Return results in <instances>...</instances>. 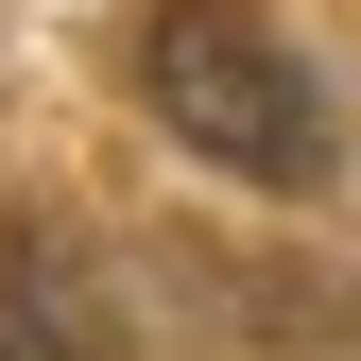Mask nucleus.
<instances>
[{"label": "nucleus", "instance_id": "nucleus-1", "mask_svg": "<svg viewBox=\"0 0 361 361\" xmlns=\"http://www.w3.org/2000/svg\"><path fill=\"white\" fill-rule=\"evenodd\" d=\"M121 69H138V104L207 172H241V190H276V207L327 190V86H310V52L276 35V0H138V18H121Z\"/></svg>", "mask_w": 361, "mask_h": 361}, {"label": "nucleus", "instance_id": "nucleus-2", "mask_svg": "<svg viewBox=\"0 0 361 361\" xmlns=\"http://www.w3.org/2000/svg\"><path fill=\"white\" fill-rule=\"evenodd\" d=\"M0 361H138L104 258H86L69 224H0Z\"/></svg>", "mask_w": 361, "mask_h": 361}]
</instances>
